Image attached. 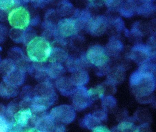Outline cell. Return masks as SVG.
I'll list each match as a JSON object with an SVG mask.
<instances>
[{
    "label": "cell",
    "mask_w": 156,
    "mask_h": 132,
    "mask_svg": "<svg viewBox=\"0 0 156 132\" xmlns=\"http://www.w3.org/2000/svg\"><path fill=\"white\" fill-rule=\"evenodd\" d=\"M8 19L13 28L23 30L27 29L30 23V12L22 6L12 9L9 13Z\"/></svg>",
    "instance_id": "277c9868"
},
{
    "label": "cell",
    "mask_w": 156,
    "mask_h": 132,
    "mask_svg": "<svg viewBox=\"0 0 156 132\" xmlns=\"http://www.w3.org/2000/svg\"><path fill=\"white\" fill-rule=\"evenodd\" d=\"M32 114L30 108L20 109L12 116V123L19 127H25L30 121Z\"/></svg>",
    "instance_id": "7c38bea8"
},
{
    "label": "cell",
    "mask_w": 156,
    "mask_h": 132,
    "mask_svg": "<svg viewBox=\"0 0 156 132\" xmlns=\"http://www.w3.org/2000/svg\"><path fill=\"white\" fill-rule=\"evenodd\" d=\"M151 56V49L144 44L135 45L131 50L130 58L136 63L142 65L149 61Z\"/></svg>",
    "instance_id": "9c48e42d"
},
{
    "label": "cell",
    "mask_w": 156,
    "mask_h": 132,
    "mask_svg": "<svg viewBox=\"0 0 156 132\" xmlns=\"http://www.w3.org/2000/svg\"><path fill=\"white\" fill-rule=\"evenodd\" d=\"M55 86L64 96H69L73 94L77 88L73 83L70 78L67 77H62L57 79Z\"/></svg>",
    "instance_id": "8fae6325"
},
{
    "label": "cell",
    "mask_w": 156,
    "mask_h": 132,
    "mask_svg": "<svg viewBox=\"0 0 156 132\" xmlns=\"http://www.w3.org/2000/svg\"><path fill=\"white\" fill-rule=\"evenodd\" d=\"M24 132H43L35 127L30 128L27 129Z\"/></svg>",
    "instance_id": "74e56055"
},
{
    "label": "cell",
    "mask_w": 156,
    "mask_h": 132,
    "mask_svg": "<svg viewBox=\"0 0 156 132\" xmlns=\"http://www.w3.org/2000/svg\"><path fill=\"white\" fill-rule=\"evenodd\" d=\"M25 72L17 66L9 74L3 77V81L19 87L25 81Z\"/></svg>",
    "instance_id": "5bb4252c"
},
{
    "label": "cell",
    "mask_w": 156,
    "mask_h": 132,
    "mask_svg": "<svg viewBox=\"0 0 156 132\" xmlns=\"http://www.w3.org/2000/svg\"><path fill=\"white\" fill-rule=\"evenodd\" d=\"M73 103L74 109L83 110L90 105L92 99L90 98L87 90L83 86L77 87L73 94Z\"/></svg>",
    "instance_id": "ba28073f"
},
{
    "label": "cell",
    "mask_w": 156,
    "mask_h": 132,
    "mask_svg": "<svg viewBox=\"0 0 156 132\" xmlns=\"http://www.w3.org/2000/svg\"><path fill=\"white\" fill-rule=\"evenodd\" d=\"M35 35L36 34L33 29L31 28L25 29L24 30L23 42H24L25 44H27L26 45H27L31 40L36 37Z\"/></svg>",
    "instance_id": "4dcf8cb0"
},
{
    "label": "cell",
    "mask_w": 156,
    "mask_h": 132,
    "mask_svg": "<svg viewBox=\"0 0 156 132\" xmlns=\"http://www.w3.org/2000/svg\"><path fill=\"white\" fill-rule=\"evenodd\" d=\"M66 67L69 71L74 72L77 71L83 70V68L87 65L89 62H87V58L85 59L83 57H72L67 59Z\"/></svg>",
    "instance_id": "2e32d148"
},
{
    "label": "cell",
    "mask_w": 156,
    "mask_h": 132,
    "mask_svg": "<svg viewBox=\"0 0 156 132\" xmlns=\"http://www.w3.org/2000/svg\"><path fill=\"white\" fill-rule=\"evenodd\" d=\"M27 46V54L30 60L43 63L49 59L52 48L49 41L42 37L36 36Z\"/></svg>",
    "instance_id": "3957f363"
},
{
    "label": "cell",
    "mask_w": 156,
    "mask_h": 132,
    "mask_svg": "<svg viewBox=\"0 0 156 132\" xmlns=\"http://www.w3.org/2000/svg\"><path fill=\"white\" fill-rule=\"evenodd\" d=\"M123 49V46L120 40L116 38H111L109 40L106 50L108 55H118L119 54Z\"/></svg>",
    "instance_id": "ffe728a7"
},
{
    "label": "cell",
    "mask_w": 156,
    "mask_h": 132,
    "mask_svg": "<svg viewBox=\"0 0 156 132\" xmlns=\"http://www.w3.org/2000/svg\"><path fill=\"white\" fill-rule=\"evenodd\" d=\"M86 57L88 62L99 67L105 66L109 59L105 49L99 45L90 47L87 52Z\"/></svg>",
    "instance_id": "8992f818"
},
{
    "label": "cell",
    "mask_w": 156,
    "mask_h": 132,
    "mask_svg": "<svg viewBox=\"0 0 156 132\" xmlns=\"http://www.w3.org/2000/svg\"><path fill=\"white\" fill-rule=\"evenodd\" d=\"M50 115L58 123L69 124L73 122L76 117L74 108L70 105H63L53 108Z\"/></svg>",
    "instance_id": "5b68a950"
},
{
    "label": "cell",
    "mask_w": 156,
    "mask_h": 132,
    "mask_svg": "<svg viewBox=\"0 0 156 132\" xmlns=\"http://www.w3.org/2000/svg\"><path fill=\"white\" fill-rule=\"evenodd\" d=\"M19 87L3 81L0 83V96L6 99L14 98L19 94Z\"/></svg>",
    "instance_id": "9a60e30c"
},
{
    "label": "cell",
    "mask_w": 156,
    "mask_h": 132,
    "mask_svg": "<svg viewBox=\"0 0 156 132\" xmlns=\"http://www.w3.org/2000/svg\"><path fill=\"white\" fill-rule=\"evenodd\" d=\"M129 82L138 98L150 96L156 87L154 73L138 69L132 73Z\"/></svg>",
    "instance_id": "7a4b0ae2"
},
{
    "label": "cell",
    "mask_w": 156,
    "mask_h": 132,
    "mask_svg": "<svg viewBox=\"0 0 156 132\" xmlns=\"http://www.w3.org/2000/svg\"><path fill=\"white\" fill-rule=\"evenodd\" d=\"M34 96V89L30 86H27L24 87L22 91L20 94L21 100L32 103Z\"/></svg>",
    "instance_id": "484cf974"
},
{
    "label": "cell",
    "mask_w": 156,
    "mask_h": 132,
    "mask_svg": "<svg viewBox=\"0 0 156 132\" xmlns=\"http://www.w3.org/2000/svg\"><path fill=\"white\" fill-rule=\"evenodd\" d=\"M24 30L23 29L12 28L10 30L9 35L11 39L17 43L23 42Z\"/></svg>",
    "instance_id": "4316f807"
},
{
    "label": "cell",
    "mask_w": 156,
    "mask_h": 132,
    "mask_svg": "<svg viewBox=\"0 0 156 132\" xmlns=\"http://www.w3.org/2000/svg\"><path fill=\"white\" fill-rule=\"evenodd\" d=\"M107 19L103 16H99L92 19L88 29L91 34L96 36L102 35L106 29Z\"/></svg>",
    "instance_id": "30bf717a"
},
{
    "label": "cell",
    "mask_w": 156,
    "mask_h": 132,
    "mask_svg": "<svg viewBox=\"0 0 156 132\" xmlns=\"http://www.w3.org/2000/svg\"><path fill=\"white\" fill-rule=\"evenodd\" d=\"M136 132H139V131H138V130H137V131H136Z\"/></svg>",
    "instance_id": "ab89813d"
},
{
    "label": "cell",
    "mask_w": 156,
    "mask_h": 132,
    "mask_svg": "<svg viewBox=\"0 0 156 132\" xmlns=\"http://www.w3.org/2000/svg\"><path fill=\"white\" fill-rule=\"evenodd\" d=\"M46 71L49 78L58 79L62 77L65 69L61 63H50L46 66Z\"/></svg>",
    "instance_id": "ac0fdd59"
},
{
    "label": "cell",
    "mask_w": 156,
    "mask_h": 132,
    "mask_svg": "<svg viewBox=\"0 0 156 132\" xmlns=\"http://www.w3.org/2000/svg\"><path fill=\"white\" fill-rule=\"evenodd\" d=\"M84 122L88 128L94 129L98 126L97 125L99 124L100 121L94 116L89 114L85 118Z\"/></svg>",
    "instance_id": "f1b7e54d"
},
{
    "label": "cell",
    "mask_w": 156,
    "mask_h": 132,
    "mask_svg": "<svg viewBox=\"0 0 156 132\" xmlns=\"http://www.w3.org/2000/svg\"><path fill=\"white\" fill-rule=\"evenodd\" d=\"M18 132V131H11V132Z\"/></svg>",
    "instance_id": "f35d334b"
},
{
    "label": "cell",
    "mask_w": 156,
    "mask_h": 132,
    "mask_svg": "<svg viewBox=\"0 0 156 132\" xmlns=\"http://www.w3.org/2000/svg\"><path fill=\"white\" fill-rule=\"evenodd\" d=\"M131 1H129V3L123 5V4L119 9L120 14L125 17H130L133 15L134 12L136 10V5L135 3H131Z\"/></svg>",
    "instance_id": "cb8c5ba5"
},
{
    "label": "cell",
    "mask_w": 156,
    "mask_h": 132,
    "mask_svg": "<svg viewBox=\"0 0 156 132\" xmlns=\"http://www.w3.org/2000/svg\"><path fill=\"white\" fill-rule=\"evenodd\" d=\"M9 14L7 11L0 9V21H5L8 19Z\"/></svg>",
    "instance_id": "e575fe53"
},
{
    "label": "cell",
    "mask_w": 156,
    "mask_h": 132,
    "mask_svg": "<svg viewBox=\"0 0 156 132\" xmlns=\"http://www.w3.org/2000/svg\"><path fill=\"white\" fill-rule=\"evenodd\" d=\"M78 30L77 24L74 18H63L57 24L55 36L57 39L65 38L74 35Z\"/></svg>",
    "instance_id": "52a82bcc"
},
{
    "label": "cell",
    "mask_w": 156,
    "mask_h": 132,
    "mask_svg": "<svg viewBox=\"0 0 156 132\" xmlns=\"http://www.w3.org/2000/svg\"><path fill=\"white\" fill-rule=\"evenodd\" d=\"M144 3L137 8V12L142 15H149L155 12V6L152 1H144Z\"/></svg>",
    "instance_id": "603a6c76"
},
{
    "label": "cell",
    "mask_w": 156,
    "mask_h": 132,
    "mask_svg": "<svg viewBox=\"0 0 156 132\" xmlns=\"http://www.w3.org/2000/svg\"><path fill=\"white\" fill-rule=\"evenodd\" d=\"M68 58V54L60 48H52L51 55L49 57L50 63H61L66 61Z\"/></svg>",
    "instance_id": "d6986e66"
},
{
    "label": "cell",
    "mask_w": 156,
    "mask_h": 132,
    "mask_svg": "<svg viewBox=\"0 0 156 132\" xmlns=\"http://www.w3.org/2000/svg\"><path fill=\"white\" fill-rule=\"evenodd\" d=\"M7 33V29L5 25L0 24V43L4 41Z\"/></svg>",
    "instance_id": "d6a6232c"
},
{
    "label": "cell",
    "mask_w": 156,
    "mask_h": 132,
    "mask_svg": "<svg viewBox=\"0 0 156 132\" xmlns=\"http://www.w3.org/2000/svg\"><path fill=\"white\" fill-rule=\"evenodd\" d=\"M109 79L110 82H117L122 81L124 79L125 72L123 68H116L111 71Z\"/></svg>",
    "instance_id": "d4e9b609"
},
{
    "label": "cell",
    "mask_w": 156,
    "mask_h": 132,
    "mask_svg": "<svg viewBox=\"0 0 156 132\" xmlns=\"http://www.w3.org/2000/svg\"><path fill=\"white\" fill-rule=\"evenodd\" d=\"M6 107L0 103V116H4L6 112Z\"/></svg>",
    "instance_id": "8d00e7d4"
},
{
    "label": "cell",
    "mask_w": 156,
    "mask_h": 132,
    "mask_svg": "<svg viewBox=\"0 0 156 132\" xmlns=\"http://www.w3.org/2000/svg\"><path fill=\"white\" fill-rule=\"evenodd\" d=\"M21 1H13V0H1L0 1V9L8 12L14 6L18 7L21 4Z\"/></svg>",
    "instance_id": "83f0119b"
},
{
    "label": "cell",
    "mask_w": 156,
    "mask_h": 132,
    "mask_svg": "<svg viewBox=\"0 0 156 132\" xmlns=\"http://www.w3.org/2000/svg\"><path fill=\"white\" fill-rule=\"evenodd\" d=\"M133 124H131V123H123L120 124L119 126V129H128V128H130L132 126Z\"/></svg>",
    "instance_id": "d590c367"
},
{
    "label": "cell",
    "mask_w": 156,
    "mask_h": 132,
    "mask_svg": "<svg viewBox=\"0 0 156 132\" xmlns=\"http://www.w3.org/2000/svg\"><path fill=\"white\" fill-rule=\"evenodd\" d=\"M103 104H105V106H113L115 105L116 101L113 96H107L104 98Z\"/></svg>",
    "instance_id": "1f68e13d"
},
{
    "label": "cell",
    "mask_w": 156,
    "mask_h": 132,
    "mask_svg": "<svg viewBox=\"0 0 156 132\" xmlns=\"http://www.w3.org/2000/svg\"><path fill=\"white\" fill-rule=\"evenodd\" d=\"M70 79L76 87H80L83 86L89 82V76L87 72L81 70L73 72Z\"/></svg>",
    "instance_id": "e0dca14e"
},
{
    "label": "cell",
    "mask_w": 156,
    "mask_h": 132,
    "mask_svg": "<svg viewBox=\"0 0 156 132\" xmlns=\"http://www.w3.org/2000/svg\"><path fill=\"white\" fill-rule=\"evenodd\" d=\"M34 90V96L30 109L34 114L44 112L57 100L56 93L49 81L41 82L35 86Z\"/></svg>",
    "instance_id": "6da1fadb"
},
{
    "label": "cell",
    "mask_w": 156,
    "mask_h": 132,
    "mask_svg": "<svg viewBox=\"0 0 156 132\" xmlns=\"http://www.w3.org/2000/svg\"><path fill=\"white\" fill-rule=\"evenodd\" d=\"M11 125L10 123L4 116H0V132H8Z\"/></svg>",
    "instance_id": "f546056e"
},
{
    "label": "cell",
    "mask_w": 156,
    "mask_h": 132,
    "mask_svg": "<svg viewBox=\"0 0 156 132\" xmlns=\"http://www.w3.org/2000/svg\"><path fill=\"white\" fill-rule=\"evenodd\" d=\"M93 132H111L108 128L102 126H98L94 129Z\"/></svg>",
    "instance_id": "836d02e7"
},
{
    "label": "cell",
    "mask_w": 156,
    "mask_h": 132,
    "mask_svg": "<svg viewBox=\"0 0 156 132\" xmlns=\"http://www.w3.org/2000/svg\"><path fill=\"white\" fill-rule=\"evenodd\" d=\"M73 7L72 3L68 1H62L58 4L57 12L61 16L69 15L73 12Z\"/></svg>",
    "instance_id": "7402d4cb"
},
{
    "label": "cell",
    "mask_w": 156,
    "mask_h": 132,
    "mask_svg": "<svg viewBox=\"0 0 156 132\" xmlns=\"http://www.w3.org/2000/svg\"><path fill=\"white\" fill-rule=\"evenodd\" d=\"M16 67L17 65L14 61L10 58L5 59L0 63V73L3 78L9 74Z\"/></svg>",
    "instance_id": "44dd1931"
},
{
    "label": "cell",
    "mask_w": 156,
    "mask_h": 132,
    "mask_svg": "<svg viewBox=\"0 0 156 132\" xmlns=\"http://www.w3.org/2000/svg\"><path fill=\"white\" fill-rule=\"evenodd\" d=\"M28 71L30 74L34 77L40 82L49 81V76L46 71V66L43 63L34 62L30 65Z\"/></svg>",
    "instance_id": "4fadbf2b"
}]
</instances>
